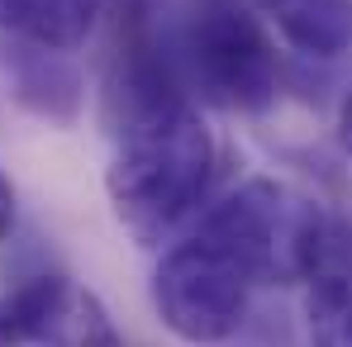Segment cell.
Listing matches in <instances>:
<instances>
[{
  "label": "cell",
  "mask_w": 352,
  "mask_h": 347,
  "mask_svg": "<svg viewBox=\"0 0 352 347\" xmlns=\"http://www.w3.org/2000/svg\"><path fill=\"white\" fill-rule=\"evenodd\" d=\"M10 224H14V186H10L5 172H0V238L10 233Z\"/></svg>",
  "instance_id": "obj_10"
},
{
  "label": "cell",
  "mask_w": 352,
  "mask_h": 347,
  "mask_svg": "<svg viewBox=\"0 0 352 347\" xmlns=\"http://www.w3.org/2000/svg\"><path fill=\"white\" fill-rule=\"evenodd\" d=\"M252 290H257V276L234 252V243H224L219 233L200 224L186 243H176L157 262L153 304L181 343L205 347L224 343L243 328Z\"/></svg>",
  "instance_id": "obj_3"
},
{
  "label": "cell",
  "mask_w": 352,
  "mask_h": 347,
  "mask_svg": "<svg viewBox=\"0 0 352 347\" xmlns=\"http://www.w3.org/2000/svg\"><path fill=\"white\" fill-rule=\"evenodd\" d=\"M38 347H124L119 338V328L110 324V314H105V304L91 295V290H67V304H62V314L53 319V328H48V338Z\"/></svg>",
  "instance_id": "obj_9"
},
{
  "label": "cell",
  "mask_w": 352,
  "mask_h": 347,
  "mask_svg": "<svg viewBox=\"0 0 352 347\" xmlns=\"http://www.w3.org/2000/svg\"><path fill=\"white\" fill-rule=\"evenodd\" d=\"M110 138L115 162L105 172V190L124 229L157 238L200 205L214 176V138L190 100L133 119Z\"/></svg>",
  "instance_id": "obj_1"
},
{
  "label": "cell",
  "mask_w": 352,
  "mask_h": 347,
  "mask_svg": "<svg viewBox=\"0 0 352 347\" xmlns=\"http://www.w3.org/2000/svg\"><path fill=\"white\" fill-rule=\"evenodd\" d=\"M105 0H0V38L72 53L91 38Z\"/></svg>",
  "instance_id": "obj_5"
},
{
  "label": "cell",
  "mask_w": 352,
  "mask_h": 347,
  "mask_svg": "<svg viewBox=\"0 0 352 347\" xmlns=\"http://www.w3.org/2000/svg\"><path fill=\"white\" fill-rule=\"evenodd\" d=\"M0 76L29 115L48 119V124H72L81 115V96H86L81 71L58 48L0 38Z\"/></svg>",
  "instance_id": "obj_4"
},
{
  "label": "cell",
  "mask_w": 352,
  "mask_h": 347,
  "mask_svg": "<svg viewBox=\"0 0 352 347\" xmlns=\"http://www.w3.org/2000/svg\"><path fill=\"white\" fill-rule=\"evenodd\" d=\"M305 328H309V347H352V276L348 271L309 276Z\"/></svg>",
  "instance_id": "obj_8"
},
{
  "label": "cell",
  "mask_w": 352,
  "mask_h": 347,
  "mask_svg": "<svg viewBox=\"0 0 352 347\" xmlns=\"http://www.w3.org/2000/svg\"><path fill=\"white\" fill-rule=\"evenodd\" d=\"M67 290L72 281L53 271L0 290V347H38L67 304Z\"/></svg>",
  "instance_id": "obj_7"
},
{
  "label": "cell",
  "mask_w": 352,
  "mask_h": 347,
  "mask_svg": "<svg viewBox=\"0 0 352 347\" xmlns=\"http://www.w3.org/2000/svg\"><path fill=\"white\" fill-rule=\"evenodd\" d=\"M176 62L219 110L262 115L276 100V53L248 0H186Z\"/></svg>",
  "instance_id": "obj_2"
},
{
  "label": "cell",
  "mask_w": 352,
  "mask_h": 347,
  "mask_svg": "<svg viewBox=\"0 0 352 347\" xmlns=\"http://www.w3.org/2000/svg\"><path fill=\"white\" fill-rule=\"evenodd\" d=\"M338 138H343V153L352 157V86L343 96V110H338Z\"/></svg>",
  "instance_id": "obj_11"
},
{
  "label": "cell",
  "mask_w": 352,
  "mask_h": 347,
  "mask_svg": "<svg viewBox=\"0 0 352 347\" xmlns=\"http://www.w3.org/2000/svg\"><path fill=\"white\" fill-rule=\"evenodd\" d=\"M257 10L305 58H338L352 48V0H257Z\"/></svg>",
  "instance_id": "obj_6"
}]
</instances>
